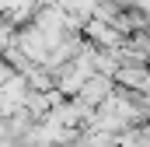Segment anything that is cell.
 <instances>
[{
    "mask_svg": "<svg viewBox=\"0 0 150 147\" xmlns=\"http://www.w3.org/2000/svg\"><path fill=\"white\" fill-rule=\"evenodd\" d=\"M108 88H112V84H108V77H98L94 84H84V88H80V98H84L87 105H94V102H98V98H101Z\"/></svg>",
    "mask_w": 150,
    "mask_h": 147,
    "instance_id": "obj_1",
    "label": "cell"
}]
</instances>
